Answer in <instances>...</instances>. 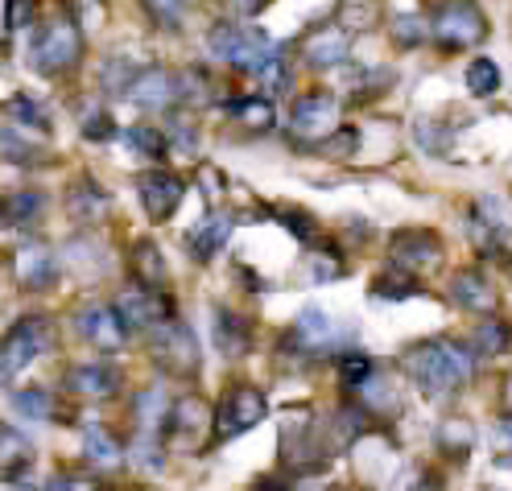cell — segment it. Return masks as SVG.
<instances>
[{
  "mask_svg": "<svg viewBox=\"0 0 512 491\" xmlns=\"http://www.w3.org/2000/svg\"><path fill=\"white\" fill-rule=\"evenodd\" d=\"M401 368H405V376L418 384L430 401H446V397H455L459 388L471 384L475 355L459 339H426V343H413L405 351Z\"/></svg>",
  "mask_w": 512,
  "mask_h": 491,
  "instance_id": "1",
  "label": "cell"
},
{
  "mask_svg": "<svg viewBox=\"0 0 512 491\" xmlns=\"http://www.w3.org/2000/svg\"><path fill=\"white\" fill-rule=\"evenodd\" d=\"M203 100L207 95V75L203 71H166V67H149L137 71L133 87H128V100L137 108H157V112H170L186 100Z\"/></svg>",
  "mask_w": 512,
  "mask_h": 491,
  "instance_id": "2",
  "label": "cell"
},
{
  "mask_svg": "<svg viewBox=\"0 0 512 491\" xmlns=\"http://www.w3.org/2000/svg\"><path fill=\"white\" fill-rule=\"evenodd\" d=\"M29 62H34L38 75H67L83 62V34L71 17H50L42 21V29L34 34V46H29Z\"/></svg>",
  "mask_w": 512,
  "mask_h": 491,
  "instance_id": "3",
  "label": "cell"
},
{
  "mask_svg": "<svg viewBox=\"0 0 512 491\" xmlns=\"http://www.w3.org/2000/svg\"><path fill=\"white\" fill-rule=\"evenodd\" d=\"M269 417V397L256 384H232L228 392L219 397V405L211 409V442L219 446V442H232V438H240V434H248L252 425H261Z\"/></svg>",
  "mask_w": 512,
  "mask_h": 491,
  "instance_id": "4",
  "label": "cell"
},
{
  "mask_svg": "<svg viewBox=\"0 0 512 491\" xmlns=\"http://www.w3.org/2000/svg\"><path fill=\"white\" fill-rule=\"evenodd\" d=\"M149 355H153V364L162 368L166 376H174V380H190V376H199V368H203L199 339L182 318H170L162 326H153L149 331Z\"/></svg>",
  "mask_w": 512,
  "mask_h": 491,
  "instance_id": "5",
  "label": "cell"
},
{
  "mask_svg": "<svg viewBox=\"0 0 512 491\" xmlns=\"http://www.w3.org/2000/svg\"><path fill=\"white\" fill-rule=\"evenodd\" d=\"M430 42L446 54H463L488 38V21L475 5H434L426 13Z\"/></svg>",
  "mask_w": 512,
  "mask_h": 491,
  "instance_id": "6",
  "label": "cell"
},
{
  "mask_svg": "<svg viewBox=\"0 0 512 491\" xmlns=\"http://www.w3.org/2000/svg\"><path fill=\"white\" fill-rule=\"evenodd\" d=\"M54 351V322L46 314H25L13 322V331L0 339V380H13L38 355Z\"/></svg>",
  "mask_w": 512,
  "mask_h": 491,
  "instance_id": "7",
  "label": "cell"
},
{
  "mask_svg": "<svg viewBox=\"0 0 512 491\" xmlns=\"http://www.w3.org/2000/svg\"><path fill=\"white\" fill-rule=\"evenodd\" d=\"M207 46H211V54H215L219 62H228L232 71H256L273 42H269V34H265L261 25H248V21H215Z\"/></svg>",
  "mask_w": 512,
  "mask_h": 491,
  "instance_id": "8",
  "label": "cell"
},
{
  "mask_svg": "<svg viewBox=\"0 0 512 491\" xmlns=\"http://www.w3.org/2000/svg\"><path fill=\"white\" fill-rule=\"evenodd\" d=\"M281 467H290L298 475H310L318 467H327L323 446H318V425L310 409H290L281 421Z\"/></svg>",
  "mask_w": 512,
  "mask_h": 491,
  "instance_id": "9",
  "label": "cell"
},
{
  "mask_svg": "<svg viewBox=\"0 0 512 491\" xmlns=\"http://www.w3.org/2000/svg\"><path fill=\"white\" fill-rule=\"evenodd\" d=\"M389 256H393V269L418 277V273H434L442 265V240L426 227H401L389 240Z\"/></svg>",
  "mask_w": 512,
  "mask_h": 491,
  "instance_id": "10",
  "label": "cell"
},
{
  "mask_svg": "<svg viewBox=\"0 0 512 491\" xmlns=\"http://www.w3.org/2000/svg\"><path fill=\"white\" fill-rule=\"evenodd\" d=\"M112 314L120 318L124 331H153V326H162L174 318V298L170 293H149V289H124Z\"/></svg>",
  "mask_w": 512,
  "mask_h": 491,
  "instance_id": "11",
  "label": "cell"
},
{
  "mask_svg": "<svg viewBox=\"0 0 512 491\" xmlns=\"http://www.w3.org/2000/svg\"><path fill=\"white\" fill-rule=\"evenodd\" d=\"M335 116H339V100L331 91H306L294 100L290 108V124H294V137L306 141V149L314 141H323L327 133H335Z\"/></svg>",
  "mask_w": 512,
  "mask_h": 491,
  "instance_id": "12",
  "label": "cell"
},
{
  "mask_svg": "<svg viewBox=\"0 0 512 491\" xmlns=\"http://www.w3.org/2000/svg\"><path fill=\"white\" fill-rule=\"evenodd\" d=\"M137 194H141V207H145V215L153 219V223H166L174 211H178V203H182V194H186V182L174 174V170H145V174H137Z\"/></svg>",
  "mask_w": 512,
  "mask_h": 491,
  "instance_id": "13",
  "label": "cell"
},
{
  "mask_svg": "<svg viewBox=\"0 0 512 491\" xmlns=\"http://www.w3.org/2000/svg\"><path fill=\"white\" fill-rule=\"evenodd\" d=\"M298 50H302L306 67L331 71V67H339V62H347L351 34H347L343 25H335V21H318V25H310V34L298 42Z\"/></svg>",
  "mask_w": 512,
  "mask_h": 491,
  "instance_id": "14",
  "label": "cell"
},
{
  "mask_svg": "<svg viewBox=\"0 0 512 491\" xmlns=\"http://www.w3.org/2000/svg\"><path fill=\"white\" fill-rule=\"evenodd\" d=\"M62 388L75 392V397H87V401H112V397H120V388H124V372L116 364H100V359H91V364L67 368Z\"/></svg>",
  "mask_w": 512,
  "mask_h": 491,
  "instance_id": "15",
  "label": "cell"
},
{
  "mask_svg": "<svg viewBox=\"0 0 512 491\" xmlns=\"http://www.w3.org/2000/svg\"><path fill=\"white\" fill-rule=\"evenodd\" d=\"M368 430H372V413H368L364 405H356V401L339 405V409L331 413V421H327V430L318 434V446H323V458L331 463L335 454H343L351 442H360Z\"/></svg>",
  "mask_w": 512,
  "mask_h": 491,
  "instance_id": "16",
  "label": "cell"
},
{
  "mask_svg": "<svg viewBox=\"0 0 512 491\" xmlns=\"http://www.w3.org/2000/svg\"><path fill=\"white\" fill-rule=\"evenodd\" d=\"M13 273H17V285L21 289H54L58 285V256L42 244V240H29L17 248L13 256Z\"/></svg>",
  "mask_w": 512,
  "mask_h": 491,
  "instance_id": "17",
  "label": "cell"
},
{
  "mask_svg": "<svg viewBox=\"0 0 512 491\" xmlns=\"http://www.w3.org/2000/svg\"><path fill=\"white\" fill-rule=\"evenodd\" d=\"M75 326H79V335H83L95 351H104V355L124 351V343H128V331L120 326V318L112 314V306H104V302L83 306L79 318H75Z\"/></svg>",
  "mask_w": 512,
  "mask_h": 491,
  "instance_id": "18",
  "label": "cell"
},
{
  "mask_svg": "<svg viewBox=\"0 0 512 491\" xmlns=\"http://www.w3.org/2000/svg\"><path fill=\"white\" fill-rule=\"evenodd\" d=\"M133 413H137V434L145 438H166L170 434V413H174V401L166 384H149L133 397Z\"/></svg>",
  "mask_w": 512,
  "mask_h": 491,
  "instance_id": "19",
  "label": "cell"
},
{
  "mask_svg": "<svg viewBox=\"0 0 512 491\" xmlns=\"http://www.w3.org/2000/svg\"><path fill=\"white\" fill-rule=\"evenodd\" d=\"M232 223H236L232 211H215V215H207L199 227H190V236H186L190 260H199V265L215 260V252H223V244L232 240Z\"/></svg>",
  "mask_w": 512,
  "mask_h": 491,
  "instance_id": "20",
  "label": "cell"
},
{
  "mask_svg": "<svg viewBox=\"0 0 512 491\" xmlns=\"http://www.w3.org/2000/svg\"><path fill=\"white\" fill-rule=\"evenodd\" d=\"M128 273H133L137 289H149V293H166V281H170V269H166V252L157 248L153 240H137L128 248Z\"/></svg>",
  "mask_w": 512,
  "mask_h": 491,
  "instance_id": "21",
  "label": "cell"
},
{
  "mask_svg": "<svg viewBox=\"0 0 512 491\" xmlns=\"http://www.w3.org/2000/svg\"><path fill=\"white\" fill-rule=\"evenodd\" d=\"M451 298L463 310H475V314H496V306H500L496 285L484 273H479V269H463V273L451 277Z\"/></svg>",
  "mask_w": 512,
  "mask_h": 491,
  "instance_id": "22",
  "label": "cell"
},
{
  "mask_svg": "<svg viewBox=\"0 0 512 491\" xmlns=\"http://www.w3.org/2000/svg\"><path fill=\"white\" fill-rule=\"evenodd\" d=\"M294 339L302 343L306 355H318V351H331L339 343V331H335V318L323 310V306H306L298 314V326H294Z\"/></svg>",
  "mask_w": 512,
  "mask_h": 491,
  "instance_id": "23",
  "label": "cell"
},
{
  "mask_svg": "<svg viewBox=\"0 0 512 491\" xmlns=\"http://www.w3.org/2000/svg\"><path fill=\"white\" fill-rule=\"evenodd\" d=\"M211 335H215V347L228 355V359H240V355H248V347H252V326H248V318L236 314V310H228V306H215Z\"/></svg>",
  "mask_w": 512,
  "mask_h": 491,
  "instance_id": "24",
  "label": "cell"
},
{
  "mask_svg": "<svg viewBox=\"0 0 512 491\" xmlns=\"http://www.w3.org/2000/svg\"><path fill=\"white\" fill-rule=\"evenodd\" d=\"M67 211H71V219H79V223H104L108 211H112V194H108L100 182L83 178V182L71 186V194H67Z\"/></svg>",
  "mask_w": 512,
  "mask_h": 491,
  "instance_id": "25",
  "label": "cell"
},
{
  "mask_svg": "<svg viewBox=\"0 0 512 491\" xmlns=\"http://www.w3.org/2000/svg\"><path fill=\"white\" fill-rule=\"evenodd\" d=\"M83 450H87V463L104 467V471H112V467L124 463V442L108 430V425H100V421H87L83 425Z\"/></svg>",
  "mask_w": 512,
  "mask_h": 491,
  "instance_id": "26",
  "label": "cell"
},
{
  "mask_svg": "<svg viewBox=\"0 0 512 491\" xmlns=\"http://www.w3.org/2000/svg\"><path fill=\"white\" fill-rule=\"evenodd\" d=\"M46 211V194L34 190V186H25V190H13L0 199V219H5L9 227H34Z\"/></svg>",
  "mask_w": 512,
  "mask_h": 491,
  "instance_id": "27",
  "label": "cell"
},
{
  "mask_svg": "<svg viewBox=\"0 0 512 491\" xmlns=\"http://www.w3.org/2000/svg\"><path fill=\"white\" fill-rule=\"evenodd\" d=\"M223 112L232 120H240L244 128H252V133H269L277 124V108H273V100H265V95H236V100L223 104Z\"/></svg>",
  "mask_w": 512,
  "mask_h": 491,
  "instance_id": "28",
  "label": "cell"
},
{
  "mask_svg": "<svg viewBox=\"0 0 512 491\" xmlns=\"http://www.w3.org/2000/svg\"><path fill=\"white\" fill-rule=\"evenodd\" d=\"M21 467H34V450H29V438L21 430H13V425L0 421V475H13Z\"/></svg>",
  "mask_w": 512,
  "mask_h": 491,
  "instance_id": "29",
  "label": "cell"
},
{
  "mask_svg": "<svg viewBox=\"0 0 512 491\" xmlns=\"http://www.w3.org/2000/svg\"><path fill=\"white\" fill-rule=\"evenodd\" d=\"M422 285H418V277H409V273H401V269H384L376 281H372V298H380V302H409V298H422Z\"/></svg>",
  "mask_w": 512,
  "mask_h": 491,
  "instance_id": "30",
  "label": "cell"
},
{
  "mask_svg": "<svg viewBox=\"0 0 512 491\" xmlns=\"http://www.w3.org/2000/svg\"><path fill=\"white\" fill-rule=\"evenodd\" d=\"M471 355L479 359V355H504L508 351V326H504V318H496V314H488V318H479V326H475V335H471Z\"/></svg>",
  "mask_w": 512,
  "mask_h": 491,
  "instance_id": "31",
  "label": "cell"
},
{
  "mask_svg": "<svg viewBox=\"0 0 512 491\" xmlns=\"http://www.w3.org/2000/svg\"><path fill=\"white\" fill-rule=\"evenodd\" d=\"M13 409L25 413V417H38V421H62V409H58V397L50 388H25V392H13Z\"/></svg>",
  "mask_w": 512,
  "mask_h": 491,
  "instance_id": "32",
  "label": "cell"
},
{
  "mask_svg": "<svg viewBox=\"0 0 512 491\" xmlns=\"http://www.w3.org/2000/svg\"><path fill=\"white\" fill-rule=\"evenodd\" d=\"M256 79H261L269 91H290V83H294V71H290V54H285V46H269V54L261 58V67L252 71Z\"/></svg>",
  "mask_w": 512,
  "mask_h": 491,
  "instance_id": "33",
  "label": "cell"
},
{
  "mask_svg": "<svg viewBox=\"0 0 512 491\" xmlns=\"http://www.w3.org/2000/svg\"><path fill=\"white\" fill-rule=\"evenodd\" d=\"M166 145L174 149V153H182V157H199V124L190 120V116H178V112H170L166 116Z\"/></svg>",
  "mask_w": 512,
  "mask_h": 491,
  "instance_id": "34",
  "label": "cell"
},
{
  "mask_svg": "<svg viewBox=\"0 0 512 491\" xmlns=\"http://www.w3.org/2000/svg\"><path fill=\"white\" fill-rule=\"evenodd\" d=\"M124 145L133 149V153H141V157H149V161H166V157H170V145H166V137H162V128H153V124L128 128Z\"/></svg>",
  "mask_w": 512,
  "mask_h": 491,
  "instance_id": "35",
  "label": "cell"
},
{
  "mask_svg": "<svg viewBox=\"0 0 512 491\" xmlns=\"http://www.w3.org/2000/svg\"><path fill=\"white\" fill-rule=\"evenodd\" d=\"M79 133L87 141H112L116 137V120H112L108 108H100V100H87L79 108Z\"/></svg>",
  "mask_w": 512,
  "mask_h": 491,
  "instance_id": "36",
  "label": "cell"
},
{
  "mask_svg": "<svg viewBox=\"0 0 512 491\" xmlns=\"http://www.w3.org/2000/svg\"><path fill=\"white\" fill-rule=\"evenodd\" d=\"M372 380V359L364 351H343L339 355V384L343 392H360Z\"/></svg>",
  "mask_w": 512,
  "mask_h": 491,
  "instance_id": "37",
  "label": "cell"
},
{
  "mask_svg": "<svg viewBox=\"0 0 512 491\" xmlns=\"http://www.w3.org/2000/svg\"><path fill=\"white\" fill-rule=\"evenodd\" d=\"M413 141H418L422 149H430L434 157H446L455 149V133L442 120H418V124H413Z\"/></svg>",
  "mask_w": 512,
  "mask_h": 491,
  "instance_id": "38",
  "label": "cell"
},
{
  "mask_svg": "<svg viewBox=\"0 0 512 491\" xmlns=\"http://www.w3.org/2000/svg\"><path fill=\"white\" fill-rule=\"evenodd\" d=\"M0 157L13 161V166H46V161H50L42 149H34L29 141H21L13 128H0Z\"/></svg>",
  "mask_w": 512,
  "mask_h": 491,
  "instance_id": "39",
  "label": "cell"
},
{
  "mask_svg": "<svg viewBox=\"0 0 512 491\" xmlns=\"http://www.w3.org/2000/svg\"><path fill=\"white\" fill-rule=\"evenodd\" d=\"M273 215H277V223H281L294 240H302V244H314V240H318V219H314L306 207H273Z\"/></svg>",
  "mask_w": 512,
  "mask_h": 491,
  "instance_id": "40",
  "label": "cell"
},
{
  "mask_svg": "<svg viewBox=\"0 0 512 491\" xmlns=\"http://www.w3.org/2000/svg\"><path fill=\"white\" fill-rule=\"evenodd\" d=\"M207 417H211V409L199 397H182V401H174V413H170V434H195Z\"/></svg>",
  "mask_w": 512,
  "mask_h": 491,
  "instance_id": "41",
  "label": "cell"
},
{
  "mask_svg": "<svg viewBox=\"0 0 512 491\" xmlns=\"http://www.w3.org/2000/svg\"><path fill=\"white\" fill-rule=\"evenodd\" d=\"M467 87L475 100H488V95L500 91V67L492 58H471V67H467Z\"/></svg>",
  "mask_w": 512,
  "mask_h": 491,
  "instance_id": "42",
  "label": "cell"
},
{
  "mask_svg": "<svg viewBox=\"0 0 512 491\" xmlns=\"http://www.w3.org/2000/svg\"><path fill=\"white\" fill-rule=\"evenodd\" d=\"M360 149V133L351 124H343V128H335V133H327L323 141H314L310 145V153H318V157H335V161H343V157H351Z\"/></svg>",
  "mask_w": 512,
  "mask_h": 491,
  "instance_id": "43",
  "label": "cell"
},
{
  "mask_svg": "<svg viewBox=\"0 0 512 491\" xmlns=\"http://www.w3.org/2000/svg\"><path fill=\"white\" fill-rule=\"evenodd\" d=\"M5 116L17 120L21 128H38V133H50V116L42 104H34L29 95H13V100L5 104Z\"/></svg>",
  "mask_w": 512,
  "mask_h": 491,
  "instance_id": "44",
  "label": "cell"
},
{
  "mask_svg": "<svg viewBox=\"0 0 512 491\" xmlns=\"http://www.w3.org/2000/svg\"><path fill=\"white\" fill-rule=\"evenodd\" d=\"M133 79H137V71H133V62H128L124 54L108 58L104 67H100V87H104L108 95H128V87H133Z\"/></svg>",
  "mask_w": 512,
  "mask_h": 491,
  "instance_id": "45",
  "label": "cell"
},
{
  "mask_svg": "<svg viewBox=\"0 0 512 491\" xmlns=\"http://www.w3.org/2000/svg\"><path fill=\"white\" fill-rule=\"evenodd\" d=\"M438 450H446L451 458H467L471 450V425L463 417H451L438 425Z\"/></svg>",
  "mask_w": 512,
  "mask_h": 491,
  "instance_id": "46",
  "label": "cell"
},
{
  "mask_svg": "<svg viewBox=\"0 0 512 491\" xmlns=\"http://www.w3.org/2000/svg\"><path fill=\"white\" fill-rule=\"evenodd\" d=\"M128 454H133V463L145 467V471H162L166 467V438H145L137 434L133 446H124Z\"/></svg>",
  "mask_w": 512,
  "mask_h": 491,
  "instance_id": "47",
  "label": "cell"
},
{
  "mask_svg": "<svg viewBox=\"0 0 512 491\" xmlns=\"http://www.w3.org/2000/svg\"><path fill=\"white\" fill-rule=\"evenodd\" d=\"M393 38H397V46H426V42H430L426 17H418V13H397V17H393Z\"/></svg>",
  "mask_w": 512,
  "mask_h": 491,
  "instance_id": "48",
  "label": "cell"
},
{
  "mask_svg": "<svg viewBox=\"0 0 512 491\" xmlns=\"http://www.w3.org/2000/svg\"><path fill=\"white\" fill-rule=\"evenodd\" d=\"M343 273H347V265H343V256H339L335 248H318V252H310V277H314V285L339 281Z\"/></svg>",
  "mask_w": 512,
  "mask_h": 491,
  "instance_id": "49",
  "label": "cell"
},
{
  "mask_svg": "<svg viewBox=\"0 0 512 491\" xmlns=\"http://www.w3.org/2000/svg\"><path fill=\"white\" fill-rule=\"evenodd\" d=\"M38 491H95V487L79 475H50L46 483H38Z\"/></svg>",
  "mask_w": 512,
  "mask_h": 491,
  "instance_id": "50",
  "label": "cell"
},
{
  "mask_svg": "<svg viewBox=\"0 0 512 491\" xmlns=\"http://www.w3.org/2000/svg\"><path fill=\"white\" fill-rule=\"evenodd\" d=\"M145 13L149 17H157V25L162 29H182V5H145Z\"/></svg>",
  "mask_w": 512,
  "mask_h": 491,
  "instance_id": "51",
  "label": "cell"
},
{
  "mask_svg": "<svg viewBox=\"0 0 512 491\" xmlns=\"http://www.w3.org/2000/svg\"><path fill=\"white\" fill-rule=\"evenodd\" d=\"M5 17H9V29H25L29 21L38 17V5H25V0H17V5H5Z\"/></svg>",
  "mask_w": 512,
  "mask_h": 491,
  "instance_id": "52",
  "label": "cell"
},
{
  "mask_svg": "<svg viewBox=\"0 0 512 491\" xmlns=\"http://www.w3.org/2000/svg\"><path fill=\"white\" fill-rule=\"evenodd\" d=\"M203 182H207V186H203V190H207V203L215 207V203H219V182H223V174L211 170V166H203Z\"/></svg>",
  "mask_w": 512,
  "mask_h": 491,
  "instance_id": "53",
  "label": "cell"
},
{
  "mask_svg": "<svg viewBox=\"0 0 512 491\" xmlns=\"http://www.w3.org/2000/svg\"><path fill=\"white\" fill-rule=\"evenodd\" d=\"M256 491H290V483L277 479V475H269V479H256Z\"/></svg>",
  "mask_w": 512,
  "mask_h": 491,
  "instance_id": "54",
  "label": "cell"
},
{
  "mask_svg": "<svg viewBox=\"0 0 512 491\" xmlns=\"http://www.w3.org/2000/svg\"><path fill=\"white\" fill-rule=\"evenodd\" d=\"M418 491H442V487H438V483H434V479H426V483H422V487H418Z\"/></svg>",
  "mask_w": 512,
  "mask_h": 491,
  "instance_id": "55",
  "label": "cell"
}]
</instances>
